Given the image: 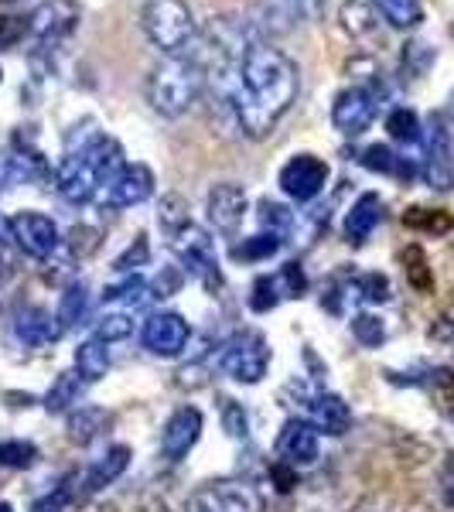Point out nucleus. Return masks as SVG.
Instances as JSON below:
<instances>
[{
  "label": "nucleus",
  "mask_w": 454,
  "mask_h": 512,
  "mask_svg": "<svg viewBox=\"0 0 454 512\" xmlns=\"http://www.w3.org/2000/svg\"><path fill=\"white\" fill-rule=\"evenodd\" d=\"M205 212H209V222L219 233H236L246 219V192L233 181H222L205 198Z\"/></svg>",
  "instance_id": "2eb2a0df"
},
{
  "label": "nucleus",
  "mask_w": 454,
  "mask_h": 512,
  "mask_svg": "<svg viewBox=\"0 0 454 512\" xmlns=\"http://www.w3.org/2000/svg\"><path fill=\"white\" fill-rule=\"evenodd\" d=\"M222 427L229 431V437H246V434H250V420H246V410L239 407L236 400H222Z\"/></svg>",
  "instance_id": "de8ad7c7"
},
{
  "label": "nucleus",
  "mask_w": 454,
  "mask_h": 512,
  "mask_svg": "<svg viewBox=\"0 0 454 512\" xmlns=\"http://www.w3.org/2000/svg\"><path fill=\"white\" fill-rule=\"evenodd\" d=\"M0 76H4V72H0Z\"/></svg>",
  "instance_id": "bf43d9fd"
},
{
  "label": "nucleus",
  "mask_w": 454,
  "mask_h": 512,
  "mask_svg": "<svg viewBox=\"0 0 454 512\" xmlns=\"http://www.w3.org/2000/svg\"><path fill=\"white\" fill-rule=\"evenodd\" d=\"M424 386L427 393H431V400H434V407L441 410V414H448L454 417V373L448 366H434V369H427L424 373Z\"/></svg>",
  "instance_id": "a878e982"
},
{
  "label": "nucleus",
  "mask_w": 454,
  "mask_h": 512,
  "mask_svg": "<svg viewBox=\"0 0 454 512\" xmlns=\"http://www.w3.org/2000/svg\"><path fill=\"white\" fill-rule=\"evenodd\" d=\"M270 366V345L260 332H236L219 349V369L236 383H260Z\"/></svg>",
  "instance_id": "423d86ee"
},
{
  "label": "nucleus",
  "mask_w": 454,
  "mask_h": 512,
  "mask_svg": "<svg viewBox=\"0 0 454 512\" xmlns=\"http://www.w3.org/2000/svg\"><path fill=\"white\" fill-rule=\"evenodd\" d=\"M270 478L277 482V492H291L297 485V468L287 465V461H277V465H270Z\"/></svg>",
  "instance_id": "3c124183"
},
{
  "label": "nucleus",
  "mask_w": 454,
  "mask_h": 512,
  "mask_svg": "<svg viewBox=\"0 0 454 512\" xmlns=\"http://www.w3.org/2000/svg\"><path fill=\"white\" fill-rule=\"evenodd\" d=\"M338 21H342L345 35H352V38H366L376 31V11L366 4V0H345Z\"/></svg>",
  "instance_id": "bb28decb"
},
{
  "label": "nucleus",
  "mask_w": 454,
  "mask_h": 512,
  "mask_svg": "<svg viewBox=\"0 0 454 512\" xmlns=\"http://www.w3.org/2000/svg\"><path fill=\"white\" fill-rule=\"evenodd\" d=\"M280 287H284V297H301L304 291H308V274H304L301 263H287V267H280Z\"/></svg>",
  "instance_id": "49530a36"
},
{
  "label": "nucleus",
  "mask_w": 454,
  "mask_h": 512,
  "mask_svg": "<svg viewBox=\"0 0 454 512\" xmlns=\"http://www.w3.org/2000/svg\"><path fill=\"white\" fill-rule=\"evenodd\" d=\"M448 117H451V120H454V93H451V96H448Z\"/></svg>",
  "instance_id": "4d7b16f0"
},
{
  "label": "nucleus",
  "mask_w": 454,
  "mask_h": 512,
  "mask_svg": "<svg viewBox=\"0 0 454 512\" xmlns=\"http://www.w3.org/2000/svg\"><path fill=\"white\" fill-rule=\"evenodd\" d=\"M86 308H89L86 287H82V284H69V287H65L62 304H59V321H62V328H76V325H82V318H86Z\"/></svg>",
  "instance_id": "f704fd0d"
},
{
  "label": "nucleus",
  "mask_w": 454,
  "mask_h": 512,
  "mask_svg": "<svg viewBox=\"0 0 454 512\" xmlns=\"http://www.w3.org/2000/svg\"><path fill=\"white\" fill-rule=\"evenodd\" d=\"M82 379L79 373H62L59 379H55V386L45 393V410L48 414H62V410H69L72 403H79L82 396Z\"/></svg>",
  "instance_id": "c85d7f7f"
},
{
  "label": "nucleus",
  "mask_w": 454,
  "mask_h": 512,
  "mask_svg": "<svg viewBox=\"0 0 454 512\" xmlns=\"http://www.w3.org/2000/svg\"><path fill=\"white\" fill-rule=\"evenodd\" d=\"M168 243H171V250L178 253L181 267H185L205 291H212V294L222 291L219 256H216V246H212L209 233H202L195 222H188L185 229H178L175 236H168Z\"/></svg>",
  "instance_id": "39448f33"
},
{
  "label": "nucleus",
  "mask_w": 454,
  "mask_h": 512,
  "mask_svg": "<svg viewBox=\"0 0 454 512\" xmlns=\"http://www.w3.org/2000/svg\"><path fill=\"white\" fill-rule=\"evenodd\" d=\"M181 284H185V274H181L178 267H161V274L151 280V294L154 297H171L181 291Z\"/></svg>",
  "instance_id": "09e8293b"
},
{
  "label": "nucleus",
  "mask_w": 454,
  "mask_h": 512,
  "mask_svg": "<svg viewBox=\"0 0 454 512\" xmlns=\"http://www.w3.org/2000/svg\"><path fill=\"white\" fill-rule=\"evenodd\" d=\"M359 164L369 171H376V175H390V178H400V181H414L417 168L410 158H400L396 151H390L386 144H373L366 147V151L359 154Z\"/></svg>",
  "instance_id": "4be33fe9"
},
{
  "label": "nucleus",
  "mask_w": 454,
  "mask_h": 512,
  "mask_svg": "<svg viewBox=\"0 0 454 512\" xmlns=\"http://www.w3.org/2000/svg\"><path fill=\"white\" fill-rule=\"evenodd\" d=\"M76 28H79L76 0H41L28 18V35L38 41L41 52H55Z\"/></svg>",
  "instance_id": "0eeeda50"
},
{
  "label": "nucleus",
  "mask_w": 454,
  "mask_h": 512,
  "mask_svg": "<svg viewBox=\"0 0 454 512\" xmlns=\"http://www.w3.org/2000/svg\"><path fill=\"white\" fill-rule=\"evenodd\" d=\"M198 434H202V414L195 407H181L171 414V420L164 424L161 434V451L168 461H181L188 451L195 448Z\"/></svg>",
  "instance_id": "dca6fc26"
},
{
  "label": "nucleus",
  "mask_w": 454,
  "mask_h": 512,
  "mask_svg": "<svg viewBox=\"0 0 454 512\" xmlns=\"http://www.w3.org/2000/svg\"><path fill=\"white\" fill-rule=\"evenodd\" d=\"M151 260V246H147V236L140 233L134 239V246H127L120 256H117V263H113V270H120V274H130V270H137V267H144V263Z\"/></svg>",
  "instance_id": "a18cd8bd"
},
{
  "label": "nucleus",
  "mask_w": 454,
  "mask_h": 512,
  "mask_svg": "<svg viewBox=\"0 0 454 512\" xmlns=\"http://www.w3.org/2000/svg\"><path fill=\"white\" fill-rule=\"evenodd\" d=\"M0 512H14L11 506H7V502H0Z\"/></svg>",
  "instance_id": "13d9d810"
},
{
  "label": "nucleus",
  "mask_w": 454,
  "mask_h": 512,
  "mask_svg": "<svg viewBox=\"0 0 454 512\" xmlns=\"http://www.w3.org/2000/svg\"><path fill=\"white\" fill-rule=\"evenodd\" d=\"M400 260H403V274H407V284L414 287V291H420V294L434 291L431 263H427V253L420 250V246H407V250L400 253Z\"/></svg>",
  "instance_id": "c756f323"
},
{
  "label": "nucleus",
  "mask_w": 454,
  "mask_h": 512,
  "mask_svg": "<svg viewBox=\"0 0 454 512\" xmlns=\"http://www.w3.org/2000/svg\"><path fill=\"white\" fill-rule=\"evenodd\" d=\"M352 335H356V342L366 345V349H379V345L386 342V325H383V318H376V315H356L352 318Z\"/></svg>",
  "instance_id": "a19ab883"
},
{
  "label": "nucleus",
  "mask_w": 454,
  "mask_h": 512,
  "mask_svg": "<svg viewBox=\"0 0 454 512\" xmlns=\"http://www.w3.org/2000/svg\"><path fill=\"white\" fill-rule=\"evenodd\" d=\"M284 239L274 236V233H260V236H250L243 243L233 246V260H243V263H257V260H270V256L280 253Z\"/></svg>",
  "instance_id": "2f4dec72"
},
{
  "label": "nucleus",
  "mask_w": 454,
  "mask_h": 512,
  "mask_svg": "<svg viewBox=\"0 0 454 512\" xmlns=\"http://www.w3.org/2000/svg\"><path fill=\"white\" fill-rule=\"evenodd\" d=\"M127 465H130V448L127 444H117V448H110L93 468H89L82 482H86L89 492H96V489H103V485L117 482V478L127 472Z\"/></svg>",
  "instance_id": "5701e85b"
},
{
  "label": "nucleus",
  "mask_w": 454,
  "mask_h": 512,
  "mask_svg": "<svg viewBox=\"0 0 454 512\" xmlns=\"http://www.w3.org/2000/svg\"><path fill=\"white\" fill-rule=\"evenodd\" d=\"M216 103L250 140H263L297 99L301 72L280 48L253 41L239 59L205 65Z\"/></svg>",
  "instance_id": "f257e3e1"
},
{
  "label": "nucleus",
  "mask_w": 454,
  "mask_h": 512,
  "mask_svg": "<svg viewBox=\"0 0 454 512\" xmlns=\"http://www.w3.org/2000/svg\"><path fill=\"white\" fill-rule=\"evenodd\" d=\"M79 492H76V478H69V482L62 485V489H55L52 495H45V499H38L31 512H72L76 506Z\"/></svg>",
  "instance_id": "37998d69"
},
{
  "label": "nucleus",
  "mask_w": 454,
  "mask_h": 512,
  "mask_svg": "<svg viewBox=\"0 0 454 512\" xmlns=\"http://www.w3.org/2000/svg\"><path fill=\"white\" fill-rule=\"evenodd\" d=\"M11 239L18 243L21 253L35 256V260L52 256L62 243L59 226H55L45 212H18V216L11 219Z\"/></svg>",
  "instance_id": "ddd939ff"
},
{
  "label": "nucleus",
  "mask_w": 454,
  "mask_h": 512,
  "mask_svg": "<svg viewBox=\"0 0 454 512\" xmlns=\"http://www.w3.org/2000/svg\"><path fill=\"white\" fill-rule=\"evenodd\" d=\"M349 297H359V301H369V304H383L390 301V280L383 274H362V277H352L345 284Z\"/></svg>",
  "instance_id": "72a5a7b5"
},
{
  "label": "nucleus",
  "mask_w": 454,
  "mask_h": 512,
  "mask_svg": "<svg viewBox=\"0 0 454 512\" xmlns=\"http://www.w3.org/2000/svg\"><path fill=\"white\" fill-rule=\"evenodd\" d=\"M308 420L318 434H332V437H342L345 431L352 427V410L342 396L335 393H315L308 403Z\"/></svg>",
  "instance_id": "6ab92c4d"
},
{
  "label": "nucleus",
  "mask_w": 454,
  "mask_h": 512,
  "mask_svg": "<svg viewBox=\"0 0 454 512\" xmlns=\"http://www.w3.org/2000/svg\"><path fill=\"white\" fill-rule=\"evenodd\" d=\"M403 226L417 229V233L444 236L454 229V219H451V212H444V209H420V205H414V209L403 212Z\"/></svg>",
  "instance_id": "cd10ccee"
},
{
  "label": "nucleus",
  "mask_w": 454,
  "mask_h": 512,
  "mask_svg": "<svg viewBox=\"0 0 454 512\" xmlns=\"http://www.w3.org/2000/svg\"><path fill=\"white\" fill-rule=\"evenodd\" d=\"M106 427V410L99 407H79V414L69 417V441L89 444Z\"/></svg>",
  "instance_id": "7c9ffc66"
},
{
  "label": "nucleus",
  "mask_w": 454,
  "mask_h": 512,
  "mask_svg": "<svg viewBox=\"0 0 454 512\" xmlns=\"http://www.w3.org/2000/svg\"><path fill=\"white\" fill-rule=\"evenodd\" d=\"M352 512H400V509L390 506V502H379V499H373V502H362V506H356Z\"/></svg>",
  "instance_id": "5fc2aeb1"
},
{
  "label": "nucleus",
  "mask_w": 454,
  "mask_h": 512,
  "mask_svg": "<svg viewBox=\"0 0 454 512\" xmlns=\"http://www.w3.org/2000/svg\"><path fill=\"white\" fill-rule=\"evenodd\" d=\"M96 243H99V239H96L93 229H86V226H76V229H72V253H76V256L93 253V250H96Z\"/></svg>",
  "instance_id": "603ef678"
},
{
  "label": "nucleus",
  "mask_w": 454,
  "mask_h": 512,
  "mask_svg": "<svg viewBox=\"0 0 454 512\" xmlns=\"http://www.w3.org/2000/svg\"><path fill=\"white\" fill-rule=\"evenodd\" d=\"M328 185V164L315 154H294L280 168V188L294 202H315Z\"/></svg>",
  "instance_id": "9b49d317"
},
{
  "label": "nucleus",
  "mask_w": 454,
  "mask_h": 512,
  "mask_svg": "<svg viewBox=\"0 0 454 512\" xmlns=\"http://www.w3.org/2000/svg\"><path fill=\"white\" fill-rule=\"evenodd\" d=\"M379 219H383V198L376 192H366L359 195V202L349 209V216H345V236H349L352 246L366 243L369 236H373V229L379 226Z\"/></svg>",
  "instance_id": "412c9836"
},
{
  "label": "nucleus",
  "mask_w": 454,
  "mask_h": 512,
  "mask_svg": "<svg viewBox=\"0 0 454 512\" xmlns=\"http://www.w3.org/2000/svg\"><path fill=\"white\" fill-rule=\"evenodd\" d=\"M123 168V147L113 137L99 134L96 123L86 120L69 134V151L55 168V188L65 202L82 205L93 202L99 195V188L106 185L117 171Z\"/></svg>",
  "instance_id": "f03ea898"
},
{
  "label": "nucleus",
  "mask_w": 454,
  "mask_h": 512,
  "mask_svg": "<svg viewBox=\"0 0 454 512\" xmlns=\"http://www.w3.org/2000/svg\"><path fill=\"white\" fill-rule=\"evenodd\" d=\"M188 321L175 315V311H161V315L147 318L144 325V345L147 352L161 355V359H175L181 355V349L188 345Z\"/></svg>",
  "instance_id": "4468645a"
},
{
  "label": "nucleus",
  "mask_w": 454,
  "mask_h": 512,
  "mask_svg": "<svg viewBox=\"0 0 454 512\" xmlns=\"http://www.w3.org/2000/svg\"><path fill=\"white\" fill-rule=\"evenodd\" d=\"M35 461H38V448L31 441L0 444V465H4V468H31Z\"/></svg>",
  "instance_id": "79ce46f5"
},
{
  "label": "nucleus",
  "mask_w": 454,
  "mask_h": 512,
  "mask_svg": "<svg viewBox=\"0 0 454 512\" xmlns=\"http://www.w3.org/2000/svg\"><path fill=\"white\" fill-rule=\"evenodd\" d=\"M441 492H444V499H448V506H454V454H448V461H444Z\"/></svg>",
  "instance_id": "864d4df0"
},
{
  "label": "nucleus",
  "mask_w": 454,
  "mask_h": 512,
  "mask_svg": "<svg viewBox=\"0 0 454 512\" xmlns=\"http://www.w3.org/2000/svg\"><path fill=\"white\" fill-rule=\"evenodd\" d=\"M386 130H390L393 140H400V144H417L420 140V117L414 110H407V106H400V110H393L390 117H386Z\"/></svg>",
  "instance_id": "c9c22d12"
},
{
  "label": "nucleus",
  "mask_w": 454,
  "mask_h": 512,
  "mask_svg": "<svg viewBox=\"0 0 454 512\" xmlns=\"http://www.w3.org/2000/svg\"><path fill=\"white\" fill-rule=\"evenodd\" d=\"M420 175H424V181L434 188V192H451L454 188L451 134H448V123H444L441 113H431V120H427V158H424Z\"/></svg>",
  "instance_id": "1a4fd4ad"
},
{
  "label": "nucleus",
  "mask_w": 454,
  "mask_h": 512,
  "mask_svg": "<svg viewBox=\"0 0 454 512\" xmlns=\"http://www.w3.org/2000/svg\"><path fill=\"white\" fill-rule=\"evenodd\" d=\"M260 222H263V226H267L274 236L284 239V236L294 229V212L287 209V205H280V202H270V198H263V202H260Z\"/></svg>",
  "instance_id": "ea45409f"
},
{
  "label": "nucleus",
  "mask_w": 454,
  "mask_h": 512,
  "mask_svg": "<svg viewBox=\"0 0 454 512\" xmlns=\"http://www.w3.org/2000/svg\"><path fill=\"white\" fill-rule=\"evenodd\" d=\"M11 243V219H0V250Z\"/></svg>",
  "instance_id": "6e6d98bb"
},
{
  "label": "nucleus",
  "mask_w": 454,
  "mask_h": 512,
  "mask_svg": "<svg viewBox=\"0 0 454 512\" xmlns=\"http://www.w3.org/2000/svg\"><path fill=\"white\" fill-rule=\"evenodd\" d=\"M379 93L383 89H373V86H349L335 96V106H332V123L335 130H342L345 137H359L369 123L376 120V106H379Z\"/></svg>",
  "instance_id": "9d476101"
},
{
  "label": "nucleus",
  "mask_w": 454,
  "mask_h": 512,
  "mask_svg": "<svg viewBox=\"0 0 454 512\" xmlns=\"http://www.w3.org/2000/svg\"><path fill=\"white\" fill-rule=\"evenodd\" d=\"M158 222H161V229L168 236H175L178 229H185L188 222V202L181 195H168V198H161V209H158Z\"/></svg>",
  "instance_id": "e433bc0d"
},
{
  "label": "nucleus",
  "mask_w": 454,
  "mask_h": 512,
  "mask_svg": "<svg viewBox=\"0 0 454 512\" xmlns=\"http://www.w3.org/2000/svg\"><path fill=\"white\" fill-rule=\"evenodd\" d=\"M151 284H147L144 277H137V274H130L127 280H120V284H110L103 291V301H123V304H134V308H140V304H147L151 301Z\"/></svg>",
  "instance_id": "473e14b6"
},
{
  "label": "nucleus",
  "mask_w": 454,
  "mask_h": 512,
  "mask_svg": "<svg viewBox=\"0 0 454 512\" xmlns=\"http://www.w3.org/2000/svg\"><path fill=\"white\" fill-rule=\"evenodd\" d=\"M277 454L287 465H315L318 458V431L311 420H287L277 437Z\"/></svg>",
  "instance_id": "a211bd4d"
},
{
  "label": "nucleus",
  "mask_w": 454,
  "mask_h": 512,
  "mask_svg": "<svg viewBox=\"0 0 454 512\" xmlns=\"http://www.w3.org/2000/svg\"><path fill=\"white\" fill-rule=\"evenodd\" d=\"M154 195V175L147 164H123V168L99 188L96 202L106 209H134Z\"/></svg>",
  "instance_id": "6e6552de"
},
{
  "label": "nucleus",
  "mask_w": 454,
  "mask_h": 512,
  "mask_svg": "<svg viewBox=\"0 0 454 512\" xmlns=\"http://www.w3.org/2000/svg\"><path fill=\"white\" fill-rule=\"evenodd\" d=\"M280 301H284V287H280L277 274L274 277H260L257 284H253V294H250V308L253 311L267 315V311H274Z\"/></svg>",
  "instance_id": "58836bf2"
},
{
  "label": "nucleus",
  "mask_w": 454,
  "mask_h": 512,
  "mask_svg": "<svg viewBox=\"0 0 454 512\" xmlns=\"http://www.w3.org/2000/svg\"><path fill=\"white\" fill-rule=\"evenodd\" d=\"M62 321L59 315H48L45 308H21L14 315V338L24 345V349H41V345H52L62 338Z\"/></svg>",
  "instance_id": "f3484780"
},
{
  "label": "nucleus",
  "mask_w": 454,
  "mask_h": 512,
  "mask_svg": "<svg viewBox=\"0 0 454 512\" xmlns=\"http://www.w3.org/2000/svg\"><path fill=\"white\" fill-rule=\"evenodd\" d=\"M48 168L38 151H0V192L21 185V181L45 178Z\"/></svg>",
  "instance_id": "aec40b11"
},
{
  "label": "nucleus",
  "mask_w": 454,
  "mask_h": 512,
  "mask_svg": "<svg viewBox=\"0 0 454 512\" xmlns=\"http://www.w3.org/2000/svg\"><path fill=\"white\" fill-rule=\"evenodd\" d=\"M434 59H437V52L427 41H407V45H403V76H424L434 65Z\"/></svg>",
  "instance_id": "4c0bfd02"
},
{
  "label": "nucleus",
  "mask_w": 454,
  "mask_h": 512,
  "mask_svg": "<svg viewBox=\"0 0 454 512\" xmlns=\"http://www.w3.org/2000/svg\"><path fill=\"white\" fill-rule=\"evenodd\" d=\"M185 512H260V502L243 482H209L188 495Z\"/></svg>",
  "instance_id": "f8f14e48"
},
{
  "label": "nucleus",
  "mask_w": 454,
  "mask_h": 512,
  "mask_svg": "<svg viewBox=\"0 0 454 512\" xmlns=\"http://www.w3.org/2000/svg\"><path fill=\"white\" fill-rule=\"evenodd\" d=\"M130 332H134V321H130V315L117 311V315L99 318L96 338H99V342H123V338H130Z\"/></svg>",
  "instance_id": "c03bdc74"
},
{
  "label": "nucleus",
  "mask_w": 454,
  "mask_h": 512,
  "mask_svg": "<svg viewBox=\"0 0 454 512\" xmlns=\"http://www.w3.org/2000/svg\"><path fill=\"white\" fill-rule=\"evenodd\" d=\"M373 7L383 14V21H390L400 31L417 28L424 21V0H373Z\"/></svg>",
  "instance_id": "393cba45"
},
{
  "label": "nucleus",
  "mask_w": 454,
  "mask_h": 512,
  "mask_svg": "<svg viewBox=\"0 0 454 512\" xmlns=\"http://www.w3.org/2000/svg\"><path fill=\"white\" fill-rule=\"evenodd\" d=\"M28 35V21L11 18V14H0V48H11L14 41Z\"/></svg>",
  "instance_id": "8fccbe9b"
},
{
  "label": "nucleus",
  "mask_w": 454,
  "mask_h": 512,
  "mask_svg": "<svg viewBox=\"0 0 454 512\" xmlns=\"http://www.w3.org/2000/svg\"><path fill=\"white\" fill-rule=\"evenodd\" d=\"M110 369V352H106V342L99 338H89L76 349V373L86 379V383H96V379L106 376Z\"/></svg>",
  "instance_id": "b1692460"
},
{
  "label": "nucleus",
  "mask_w": 454,
  "mask_h": 512,
  "mask_svg": "<svg viewBox=\"0 0 454 512\" xmlns=\"http://www.w3.org/2000/svg\"><path fill=\"white\" fill-rule=\"evenodd\" d=\"M209 72L195 52L188 55H168L147 79V103L161 113V117H181L188 106L202 96Z\"/></svg>",
  "instance_id": "7ed1b4c3"
},
{
  "label": "nucleus",
  "mask_w": 454,
  "mask_h": 512,
  "mask_svg": "<svg viewBox=\"0 0 454 512\" xmlns=\"http://www.w3.org/2000/svg\"><path fill=\"white\" fill-rule=\"evenodd\" d=\"M144 35L168 55H181L195 41V18L185 0H147L140 11Z\"/></svg>",
  "instance_id": "20e7f679"
}]
</instances>
